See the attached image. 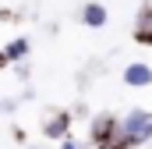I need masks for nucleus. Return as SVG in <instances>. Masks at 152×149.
Here are the masks:
<instances>
[{"mask_svg":"<svg viewBox=\"0 0 152 149\" xmlns=\"http://www.w3.org/2000/svg\"><path fill=\"white\" fill-rule=\"evenodd\" d=\"M120 142H127L131 149L149 146L152 142V110L145 107H131L120 117Z\"/></svg>","mask_w":152,"mask_h":149,"instance_id":"1","label":"nucleus"},{"mask_svg":"<svg viewBox=\"0 0 152 149\" xmlns=\"http://www.w3.org/2000/svg\"><path fill=\"white\" fill-rule=\"evenodd\" d=\"M120 139V117L117 114H96L88 121V149H110Z\"/></svg>","mask_w":152,"mask_h":149,"instance_id":"2","label":"nucleus"},{"mask_svg":"<svg viewBox=\"0 0 152 149\" xmlns=\"http://www.w3.org/2000/svg\"><path fill=\"white\" fill-rule=\"evenodd\" d=\"M71 128H75V114H71V110H53L46 121H42V139L60 142V139L71 135Z\"/></svg>","mask_w":152,"mask_h":149,"instance_id":"3","label":"nucleus"},{"mask_svg":"<svg viewBox=\"0 0 152 149\" xmlns=\"http://www.w3.org/2000/svg\"><path fill=\"white\" fill-rule=\"evenodd\" d=\"M124 85H131V89L152 85V68L145 64V60H131V64L124 68Z\"/></svg>","mask_w":152,"mask_h":149,"instance_id":"4","label":"nucleus"},{"mask_svg":"<svg viewBox=\"0 0 152 149\" xmlns=\"http://www.w3.org/2000/svg\"><path fill=\"white\" fill-rule=\"evenodd\" d=\"M134 43L152 46V4H145L138 11V21H134Z\"/></svg>","mask_w":152,"mask_h":149,"instance_id":"5","label":"nucleus"},{"mask_svg":"<svg viewBox=\"0 0 152 149\" xmlns=\"http://www.w3.org/2000/svg\"><path fill=\"white\" fill-rule=\"evenodd\" d=\"M106 18H110V14H106V7H103V4H96V0L81 7V25H88V29H103V25H106Z\"/></svg>","mask_w":152,"mask_h":149,"instance_id":"6","label":"nucleus"},{"mask_svg":"<svg viewBox=\"0 0 152 149\" xmlns=\"http://www.w3.org/2000/svg\"><path fill=\"white\" fill-rule=\"evenodd\" d=\"M28 50H32V43L25 36H18V39H11V43L4 46V57H7V64H21V60L28 57Z\"/></svg>","mask_w":152,"mask_h":149,"instance_id":"7","label":"nucleus"},{"mask_svg":"<svg viewBox=\"0 0 152 149\" xmlns=\"http://www.w3.org/2000/svg\"><path fill=\"white\" fill-rule=\"evenodd\" d=\"M57 149H88V142H81V139H75V135H67V139L57 142Z\"/></svg>","mask_w":152,"mask_h":149,"instance_id":"8","label":"nucleus"},{"mask_svg":"<svg viewBox=\"0 0 152 149\" xmlns=\"http://www.w3.org/2000/svg\"><path fill=\"white\" fill-rule=\"evenodd\" d=\"M110 149H131V146H127V142H120V139H117V142H113V146H110Z\"/></svg>","mask_w":152,"mask_h":149,"instance_id":"9","label":"nucleus"},{"mask_svg":"<svg viewBox=\"0 0 152 149\" xmlns=\"http://www.w3.org/2000/svg\"><path fill=\"white\" fill-rule=\"evenodd\" d=\"M4 68H7V57H4V50H0V71H4Z\"/></svg>","mask_w":152,"mask_h":149,"instance_id":"10","label":"nucleus"},{"mask_svg":"<svg viewBox=\"0 0 152 149\" xmlns=\"http://www.w3.org/2000/svg\"><path fill=\"white\" fill-rule=\"evenodd\" d=\"M25 149H42V146H25Z\"/></svg>","mask_w":152,"mask_h":149,"instance_id":"11","label":"nucleus"}]
</instances>
